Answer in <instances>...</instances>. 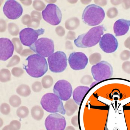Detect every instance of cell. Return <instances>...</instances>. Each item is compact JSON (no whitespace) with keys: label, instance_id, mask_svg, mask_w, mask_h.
Segmentation results:
<instances>
[{"label":"cell","instance_id":"1","mask_svg":"<svg viewBox=\"0 0 130 130\" xmlns=\"http://www.w3.org/2000/svg\"><path fill=\"white\" fill-rule=\"evenodd\" d=\"M28 64L23 65V68L30 76L34 78L41 77L48 70V65L44 57L33 54L26 59Z\"/></svg>","mask_w":130,"mask_h":130},{"label":"cell","instance_id":"2","mask_svg":"<svg viewBox=\"0 0 130 130\" xmlns=\"http://www.w3.org/2000/svg\"><path fill=\"white\" fill-rule=\"evenodd\" d=\"M106 31L103 25L94 27L86 33L80 35L74 40L76 47L80 48H88L95 46L99 42Z\"/></svg>","mask_w":130,"mask_h":130},{"label":"cell","instance_id":"3","mask_svg":"<svg viewBox=\"0 0 130 130\" xmlns=\"http://www.w3.org/2000/svg\"><path fill=\"white\" fill-rule=\"evenodd\" d=\"M105 17L104 9L95 4L86 7L82 14V19L85 24L89 26H95L100 24Z\"/></svg>","mask_w":130,"mask_h":130},{"label":"cell","instance_id":"4","mask_svg":"<svg viewBox=\"0 0 130 130\" xmlns=\"http://www.w3.org/2000/svg\"><path fill=\"white\" fill-rule=\"evenodd\" d=\"M40 104L43 108L50 113H66L61 100L55 94L47 93L43 96Z\"/></svg>","mask_w":130,"mask_h":130},{"label":"cell","instance_id":"5","mask_svg":"<svg viewBox=\"0 0 130 130\" xmlns=\"http://www.w3.org/2000/svg\"><path fill=\"white\" fill-rule=\"evenodd\" d=\"M91 72L94 79L97 81H101L112 77L113 69L109 63L103 61L93 66Z\"/></svg>","mask_w":130,"mask_h":130},{"label":"cell","instance_id":"6","mask_svg":"<svg viewBox=\"0 0 130 130\" xmlns=\"http://www.w3.org/2000/svg\"><path fill=\"white\" fill-rule=\"evenodd\" d=\"M29 47L35 53L44 57L50 56L54 51L53 41L47 38H40Z\"/></svg>","mask_w":130,"mask_h":130},{"label":"cell","instance_id":"7","mask_svg":"<svg viewBox=\"0 0 130 130\" xmlns=\"http://www.w3.org/2000/svg\"><path fill=\"white\" fill-rule=\"evenodd\" d=\"M67 60L63 52L58 51L53 53L47 58L50 70L54 73L62 72L67 68Z\"/></svg>","mask_w":130,"mask_h":130},{"label":"cell","instance_id":"8","mask_svg":"<svg viewBox=\"0 0 130 130\" xmlns=\"http://www.w3.org/2000/svg\"><path fill=\"white\" fill-rule=\"evenodd\" d=\"M44 20L51 25H57L60 24L62 19L61 11L56 5L49 4L42 12Z\"/></svg>","mask_w":130,"mask_h":130},{"label":"cell","instance_id":"9","mask_svg":"<svg viewBox=\"0 0 130 130\" xmlns=\"http://www.w3.org/2000/svg\"><path fill=\"white\" fill-rule=\"evenodd\" d=\"M44 32L45 30L42 28L34 30L30 28H25L20 32V39L23 45L30 47L36 41L39 36Z\"/></svg>","mask_w":130,"mask_h":130},{"label":"cell","instance_id":"10","mask_svg":"<svg viewBox=\"0 0 130 130\" xmlns=\"http://www.w3.org/2000/svg\"><path fill=\"white\" fill-rule=\"evenodd\" d=\"M53 90L54 93L63 101L69 100L73 92L71 84L65 80L58 81L54 85Z\"/></svg>","mask_w":130,"mask_h":130},{"label":"cell","instance_id":"11","mask_svg":"<svg viewBox=\"0 0 130 130\" xmlns=\"http://www.w3.org/2000/svg\"><path fill=\"white\" fill-rule=\"evenodd\" d=\"M45 124L47 130H64L67 123L63 116L54 113L48 116L45 120Z\"/></svg>","mask_w":130,"mask_h":130},{"label":"cell","instance_id":"12","mask_svg":"<svg viewBox=\"0 0 130 130\" xmlns=\"http://www.w3.org/2000/svg\"><path fill=\"white\" fill-rule=\"evenodd\" d=\"M22 7L18 2L14 0L6 1L3 7V11L9 19H17L22 14Z\"/></svg>","mask_w":130,"mask_h":130},{"label":"cell","instance_id":"13","mask_svg":"<svg viewBox=\"0 0 130 130\" xmlns=\"http://www.w3.org/2000/svg\"><path fill=\"white\" fill-rule=\"evenodd\" d=\"M68 62L72 69L80 70L85 68L88 62L87 57L81 52H73L69 55Z\"/></svg>","mask_w":130,"mask_h":130},{"label":"cell","instance_id":"14","mask_svg":"<svg viewBox=\"0 0 130 130\" xmlns=\"http://www.w3.org/2000/svg\"><path fill=\"white\" fill-rule=\"evenodd\" d=\"M118 45L117 39L111 34H104L100 41V47L106 53H112L115 52L118 48Z\"/></svg>","mask_w":130,"mask_h":130},{"label":"cell","instance_id":"15","mask_svg":"<svg viewBox=\"0 0 130 130\" xmlns=\"http://www.w3.org/2000/svg\"><path fill=\"white\" fill-rule=\"evenodd\" d=\"M14 46L10 39L6 38L0 39V60L6 61L12 56Z\"/></svg>","mask_w":130,"mask_h":130},{"label":"cell","instance_id":"16","mask_svg":"<svg viewBox=\"0 0 130 130\" xmlns=\"http://www.w3.org/2000/svg\"><path fill=\"white\" fill-rule=\"evenodd\" d=\"M130 24V21L126 20L120 19L116 21L113 27L116 36H121L126 34L129 29Z\"/></svg>","mask_w":130,"mask_h":130},{"label":"cell","instance_id":"17","mask_svg":"<svg viewBox=\"0 0 130 130\" xmlns=\"http://www.w3.org/2000/svg\"><path fill=\"white\" fill-rule=\"evenodd\" d=\"M90 89L89 87L79 86L74 89L73 92V98L74 101L80 105L84 97Z\"/></svg>","mask_w":130,"mask_h":130},{"label":"cell","instance_id":"18","mask_svg":"<svg viewBox=\"0 0 130 130\" xmlns=\"http://www.w3.org/2000/svg\"><path fill=\"white\" fill-rule=\"evenodd\" d=\"M65 109L67 116L72 115L77 109V106L72 99L66 102L64 106Z\"/></svg>","mask_w":130,"mask_h":130},{"label":"cell","instance_id":"19","mask_svg":"<svg viewBox=\"0 0 130 130\" xmlns=\"http://www.w3.org/2000/svg\"><path fill=\"white\" fill-rule=\"evenodd\" d=\"M31 114L32 118L35 120L39 121L42 119L44 116L43 110L39 106H35L32 108Z\"/></svg>","mask_w":130,"mask_h":130},{"label":"cell","instance_id":"20","mask_svg":"<svg viewBox=\"0 0 130 130\" xmlns=\"http://www.w3.org/2000/svg\"><path fill=\"white\" fill-rule=\"evenodd\" d=\"M16 92L21 96L26 97L30 95L31 91L28 86L25 84H22L17 88Z\"/></svg>","mask_w":130,"mask_h":130},{"label":"cell","instance_id":"21","mask_svg":"<svg viewBox=\"0 0 130 130\" xmlns=\"http://www.w3.org/2000/svg\"><path fill=\"white\" fill-rule=\"evenodd\" d=\"M11 75L10 71L7 69H3L0 72V81L6 82L11 80Z\"/></svg>","mask_w":130,"mask_h":130},{"label":"cell","instance_id":"22","mask_svg":"<svg viewBox=\"0 0 130 130\" xmlns=\"http://www.w3.org/2000/svg\"><path fill=\"white\" fill-rule=\"evenodd\" d=\"M78 20L76 18L70 19L66 22V28L68 30H74L76 28L78 25V24H79Z\"/></svg>","mask_w":130,"mask_h":130},{"label":"cell","instance_id":"23","mask_svg":"<svg viewBox=\"0 0 130 130\" xmlns=\"http://www.w3.org/2000/svg\"><path fill=\"white\" fill-rule=\"evenodd\" d=\"M43 87L45 89H48L52 86L53 83V78L50 75H46L42 79Z\"/></svg>","mask_w":130,"mask_h":130},{"label":"cell","instance_id":"24","mask_svg":"<svg viewBox=\"0 0 130 130\" xmlns=\"http://www.w3.org/2000/svg\"><path fill=\"white\" fill-rule=\"evenodd\" d=\"M21 124L19 121L16 120L11 121L9 125L5 126L3 130H18L20 129Z\"/></svg>","mask_w":130,"mask_h":130},{"label":"cell","instance_id":"25","mask_svg":"<svg viewBox=\"0 0 130 130\" xmlns=\"http://www.w3.org/2000/svg\"><path fill=\"white\" fill-rule=\"evenodd\" d=\"M28 108L26 106H22L19 108L16 111L17 116L21 118H24L27 117L29 114Z\"/></svg>","mask_w":130,"mask_h":130},{"label":"cell","instance_id":"26","mask_svg":"<svg viewBox=\"0 0 130 130\" xmlns=\"http://www.w3.org/2000/svg\"><path fill=\"white\" fill-rule=\"evenodd\" d=\"M10 105L13 107H18L21 104L22 101L20 97L16 95H13L10 97L9 100Z\"/></svg>","mask_w":130,"mask_h":130},{"label":"cell","instance_id":"27","mask_svg":"<svg viewBox=\"0 0 130 130\" xmlns=\"http://www.w3.org/2000/svg\"><path fill=\"white\" fill-rule=\"evenodd\" d=\"M8 30L10 34L12 36L18 35L19 32L18 26L13 23H10L8 24Z\"/></svg>","mask_w":130,"mask_h":130},{"label":"cell","instance_id":"28","mask_svg":"<svg viewBox=\"0 0 130 130\" xmlns=\"http://www.w3.org/2000/svg\"><path fill=\"white\" fill-rule=\"evenodd\" d=\"M12 41L14 45L15 51L17 53L20 54L22 51L23 46L18 38H13L12 39Z\"/></svg>","mask_w":130,"mask_h":130},{"label":"cell","instance_id":"29","mask_svg":"<svg viewBox=\"0 0 130 130\" xmlns=\"http://www.w3.org/2000/svg\"><path fill=\"white\" fill-rule=\"evenodd\" d=\"M32 6L35 9L38 11H41L44 9L46 6L43 2L40 1H34Z\"/></svg>","mask_w":130,"mask_h":130},{"label":"cell","instance_id":"30","mask_svg":"<svg viewBox=\"0 0 130 130\" xmlns=\"http://www.w3.org/2000/svg\"><path fill=\"white\" fill-rule=\"evenodd\" d=\"M20 61V59L19 57L16 55L13 56L7 65V67H10L16 66L19 63Z\"/></svg>","mask_w":130,"mask_h":130},{"label":"cell","instance_id":"31","mask_svg":"<svg viewBox=\"0 0 130 130\" xmlns=\"http://www.w3.org/2000/svg\"><path fill=\"white\" fill-rule=\"evenodd\" d=\"M10 105L7 103H3L1 105V112L3 115H8L10 113Z\"/></svg>","mask_w":130,"mask_h":130},{"label":"cell","instance_id":"32","mask_svg":"<svg viewBox=\"0 0 130 130\" xmlns=\"http://www.w3.org/2000/svg\"><path fill=\"white\" fill-rule=\"evenodd\" d=\"M24 72L22 68L19 67H14L11 70L12 75L15 77H20Z\"/></svg>","mask_w":130,"mask_h":130},{"label":"cell","instance_id":"33","mask_svg":"<svg viewBox=\"0 0 130 130\" xmlns=\"http://www.w3.org/2000/svg\"><path fill=\"white\" fill-rule=\"evenodd\" d=\"M42 89L41 83L39 81L34 82L32 85V89L35 92H39Z\"/></svg>","mask_w":130,"mask_h":130},{"label":"cell","instance_id":"34","mask_svg":"<svg viewBox=\"0 0 130 130\" xmlns=\"http://www.w3.org/2000/svg\"><path fill=\"white\" fill-rule=\"evenodd\" d=\"M32 18H31L30 16L28 14H25L23 16L22 18V21L23 24L24 25H27L28 27L30 24Z\"/></svg>","mask_w":130,"mask_h":130},{"label":"cell","instance_id":"35","mask_svg":"<svg viewBox=\"0 0 130 130\" xmlns=\"http://www.w3.org/2000/svg\"><path fill=\"white\" fill-rule=\"evenodd\" d=\"M40 24V20L36 19H32V20L28 27H31L35 28L38 27Z\"/></svg>","mask_w":130,"mask_h":130},{"label":"cell","instance_id":"36","mask_svg":"<svg viewBox=\"0 0 130 130\" xmlns=\"http://www.w3.org/2000/svg\"><path fill=\"white\" fill-rule=\"evenodd\" d=\"M31 18L32 19H38L39 20H41L42 19L41 14V13L35 11V10H34L31 12Z\"/></svg>","mask_w":130,"mask_h":130},{"label":"cell","instance_id":"37","mask_svg":"<svg viewBox=\"0 0 130 130\" xmlns=\"http://www.w3.org/2000/svg\"><path fill=\"white\" fill-rule=\"evenodd\" d=\"M57 34L60 36H62L65 34V30L63 27L61 26L57 27L56 29Z\"/></svg>","mask_w":130,"mask_h":130},{"label":"cell","instance_id":"38","mask_svg":"<svg viewBox=\"0 0 130 130\" xmlns=\"http://www.w3.org/2000/svg\"><path fill=\"white\" fill-rule=\"evenodd\" d=\"M34 52L29 49H24L22 51L20 55L22 56H27L33 54Z\"/></svg>","mask_w":130,"mask_h":130},{"label":"cell","instance_id":"39","mask_svg":"<svg viewBox=\"0 0 130 130\" xmlns=\"http://www.w3.org/2000/svg\"><path fill=\"white\" fill-rule=\"evenodd\" d=\"M0 31L1 32H4L6 30V23L4 20L1 19L0 21Z\"/></svg>","mask_w":130,"mask_h":130},{"label":"cell","instance_id":"40","mask_svg":"<svg viewBox=\"0 0 130 130\" xmlns=\"http://www.w3.org/2000/svg\"><path fill=\"white\" fill-rule=\"evenodd\" d=\"M75 32L69 31L67 34V38L71 40H73L75 38Z\"/></svg>","mask_w":130,"mask_h":130},{"label":"cell","instance_id":"41","mask_svg":"<svg viewBox=\"0 0 130 130\" xmlns=\"http://www.w3.org/2000/svg\"><path fill=\"white\" fill-rule=\"evenodd\" d=\"M77 116H75L72 118L71 122L72 124L75 126H78Z\"/></svg>","mask_w":130,"mask_h":130},{"label":"cell","instance_id":"42","mask_svg":"<svg viewBox=\"0 0 130 130\" xmlns=\"http://www.w3.org/2000/svg\"><path fill=\"white\" fill-rule=\"evenodd\" d=\"M20 1L23 4L27 6L30 5L32 2V1Z\"/></svg>","mask_w":130,"mask_h":130}]
</instances>
